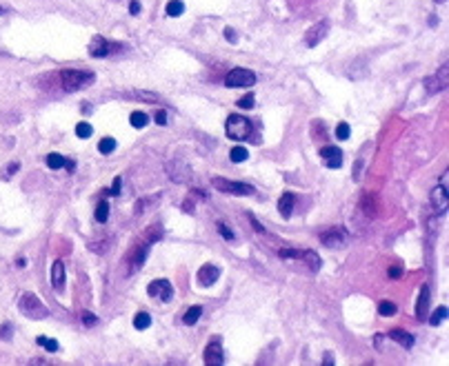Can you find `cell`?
<instances>
[{
  "instance_id": "6da1fadb",
  "label": "cell",
  "mask_w": 449,
  "mask_h": 366,
  "mask_svg": "<svg viewBox=\"0 0 449 366\" xmlns=\"http://www.w3.org/2000/svg\"><path fill=\"white\" fill-rule=\"evenodd\" d=\"M94 80H96V76H94L92 71H85V69H65V71H60V82H63V89L67 93L80 91V89L89 87Z\"/></svg>"
},
{
  "instance_id": "7a4b0ae2",
  "label": "cell",
  "mask_w": 449,
  "mask_h": 366,
  "mask_svg": "<svg viewBox=\"0 0 449 366\" xmlns=\"http://www.w3.org/2000/svg\"><path fill=\"white\" fill-rule=\"evenodd\" d=\"M18 308H20V313L29 320H44L49 315V308L38 300L36 293H22L20 300H18Z\"/></svg>"
},
{
  "instance_id": "3957f363",
  "label": "cell",
  "mask_w": 449,
  "mask_h": 366,
  "mask_svg": "<svg viewBox=\"0 0 449 366\" xmlns=\"http://www.w3.org/2000/svg\"><path fill=\"white\" fill-rule=\"evenodd\" d=\"M224 131L232 140H249L251 133H254V127L243 116H229L227 122H224Z\"/></svg>"
},
{
  "instance_id": "277c9868",
  "label": "cell",
  "mask_w": 449,
  "mask_h": 366,
  "mask_svg": "<svg viewBox=\"0 0 449 366\" xmlns=\"http://www.w3.org/2000/svg\"><path fill=\"white\" fill-rule=\"evenodd\" d=\"M211 184L218 191H224V193L232 195H254L256 189L247 182H234V180H224V178H211Z\"/></svg>"
},
{
  "instance_id": "5b68a950",
  "label": "cell",
  "mask_w": 449,
  "mask_h": 366,
  "mask_svg": "<svg viewBox=\"0 0 449 366\" xmlns=\"http://www.w3.org/2000/svg\"><path fill=\"white\" fill-rule=\"evenodd\" d=\"M165 173L173 180V182H178V184H187L189 180H192V169H189V165H187V162H183V160L165 162Z\"/></svg>"
},
{
  "instance_id": "8992f818",
  "label": "cell",
  "mask_w": 449,
  "mask_h": 366,
  "mask_svg": "<svg viewBox=\"0 0 449 366\" xmlns=\"http://www.w3.org/2000/svg\"><path fill=\"white\" fill-rule=\"evenodd\" d=\"M254 82H256V73L251 69H243V67H236L224 78L227 87H251Z\"/></svg>"
},
{
  "instance_id": "52a82bcc",
  "label": "cell",
  "mask_w": 449,
  "mask_h": 366,
  "mask_svg": "<svg viewBox=\"0 0 449 366\" xmlns=\"http://www.w3.org/2000/svg\"><path fill=\"white\" fill-rule=\"evenodd\" d=\"M449 87V65H442L438 73L425 78V91L427 93H440Z\"/></svg>"
},
{
  "instance_id": "ba28073f",
  "label": "cell",
  "mask_w": 449,
  "mask_h": 366,
  "mask_svg": "<svg viewBox=\"0 0 449 366\" xmlns=\"http://www.w3.org/2000/svg\"><path fill=\"white\" fill-rule=\"evenodd\" d=\"M329 33V20H318L313 27H309L305 33V44L307 47H316L321 40H325V36Z\"/></svg>"
},
{
  "instance_id": "9c48e42d",
  "label": "cell",
  "mask_w": 449,
  "mask_h": 366,
  "mask_svg": "<svg viewBox=\"0 0 449 366\" xmlns=\"http://www.w3.org/2000/svg\"><path fill=\"white\" fill-rule=\"evenodd\" d=\"M218 278H220V269L214 267V264H203V267L198 269V275H196V282H198V286H211L218 282Z\"/></svg>"
},
{
  "instance_id": "30bf717a",
  "label": "cell",
  "mask_w": 449,
  "mask_h": 366,
  "mask_svg": "<svg viewBox=\"0 0 449 366\" xmlns=\"http://www.w3.org/2000/svg\"><path fill=\"white\" fill-rule=\"evenodd\" d=\"M147 293L151 297H160L162 302H169L173 297V289L167 280H154V282L147 286Z\"/></svg>"
},
{
  "instance_id": "8fae6325",
  "label": "cell",
  "mask_w": 449,
  "mask_h": 366,
  "mask_svg": "<svg viewBox=\"0 0 449 366\" xmlns=\"http://www.w3.org/2000/svg\"><path fill=\"white\" fill-rule=\"evenodd\" d=\"M203 359H205V364H222V362H224V353H222V346H220V337H214V340L207 344L205 353H203Z\"/></svg>"
},
{
  "instance_id": "7c38bea8",
  "label": "cell",
  "mask_w": 449,
  "mask_h": 366,
  "mask_svg": "<svg viewBox=\"0 0 449 366\" xmlns=\"http://www.w3.org/2000/svg\"><path fill=\"white\" fill-rule=\"evenodd\" d=\"M321 242L325 246H329V249H340L347 242V233L342 229H329L325 233H321Z\"/></svg>"
},
{
  "instance_id": "4fadbf2b",
  "label": "cell",
  "mask_w": 449,
  "mask_h": 366,
  "mask_svg": "<svg viewBox=\"0 0 449 366\" xmlns=\"http://www.w3.org/2000/svg\"><path fill=\"white\" fill-rule=\"evenodd\" d=\"M147 253H149V244H147V242H136L133 249L127 253V260H129V264H131V269H140V267H143Z\"/></svg>"
},
{
  "instance_id": "5bb4252c",
  "label": "cell",
  "mask_w": 449,
  "mask_h": 366,
  "mask_svg": "<svg viewBox=\"0 0 449 366\" xmlns=\"http://www.w3.org/2000/svg\"><path fill=\"white\" fill-rule=\"evenodd\" d=\"M449 204V195H447V189L445 184H438L434 191H431V206H434L436 216H440V213H445Z\"/></svg>"
},
{
  "instance_id": "9a60e30c",
  "label": "cell",
  "mask_w": 449,
  "mask_h": 366,
  "mask_svg": "<svg viewBox=\"0 0 449 366\" xmlns=\"http://www.w3.org/2000/svg\"><path fill=\"white\" fill-rule=\"evenodd\" d=\"M89 54H92L94 58H107L111 54V42L105 40L103 36H94L92 42H89Z\"/></svg>"
},
{
  "instance_id": "2e32d148",
  "label": "cell",
  "mask_w": 449,
  "mask_h": 366,
  "mask_svg": "<svg viewBox=\"0 0 449 366\" xmlns=\"http://www.w3.org/2000/svg\"><path fill=\"white\" fill-rule=\"evenodd\" d=\"M321 158L325 160V165H327L329 169H338L342 165V151L338 149V146H323Z\"/></svg>"
},
{
  "instance_id": "e0dca14e",
  "label": "cell",
  "mask_w": 449,
  "mask_h": 366,
  "mask_svg": "<svg viewBox=\"0 0 449 366\" xmlns=\"http://www.w3.org/2000/svg\"><path fill=\"white\" fill-rule=\"evenodd\" d=\"M294 204H296V195L287 191V193H283V195H280V200H278V213L285 220H289L291 213H294Z\"/></svg>"
},
{
  "instance_id": "ac0fdd59",
  "label": "cell",
  "mask_w": 449,
  "mask_h": 366,
  "mask_svg": "<svg viewBox=\"0 0 449 366\" xmlns=\"http://www.w3.org/2000/svg\"><path fill=\"white\" fill-rule=\"evenodd\" d=\"M427 311H429V286L423 284L420 295H418V302H416V318L425 320V318H427Z\"/></svg>"
},
{
  "instance_id": "d6986e66",
  "label": "cell",
  "mask_w": 449,
  "mask_h": 366,
  "mask_svg": "<svg viewBox=\"0 0 449 366\" xmlns=\"http://www.w3.org/2000/svg\"><path fill=\"white\" fill-rule=\"evenodd\" d=\"M52 286L56 291H63L65 286V264L60 260H56L52 264Z\"/></svg>"
},
{
  "instance_id": "ffe728a7",
  "label": "cell",
  "mask_w": 449,
  "mask_h": 366,
  "mask_svg": "<svg viewBox=\"0 0 449 366\" xmlns=\"http://www.w3.org/2000/svg\"><path fill=\"white\" fill-rule=\"evenodd\" d=\"M361 209L365 211L367 218H376L378 216V198L374 193H365L361 200Z\"/></svg>"
},
{
  "instance_id": "44dd1931",
  "label": "cell",
  "mask_w": 449,
  "mask_h": 366,
  "mask_svg": "<svg viewBox=\"0 0 449 366\" xmlns=\"http://www.w3.org/2000/svg\"><path fill=\"white\" fill-rule=\"evenodd\" d=\"M158 240H162V224L160 222H154L151 227H147L145 229V242L151 246V244H156Z\"/></svg>"
},
{
  "instance_id": "7402d4cb",
  "label": "cell",
  "mask_w": 449,
  "mask_h": 366,
  "mask_svg": "<svg viewBox=\"0 0 449 366\" xmlns=\"http://www.w3.org/2000/svg\"><path fill=\"white\" fill-rule=\"evenodd\" d=\"M389 337L391 340H396L400 346H405V348H412L414 346V335L412 333H407V331H400V329H394L389 333Z\"/></svg>"
},
{
  "instance_id": "603a6c76",
  "label": "cell",
  "mask_w": 449,
  "mask_h": 366,
  "mask_svg": "<svg viewBox=\"0 0 449 366\" xmlns=\"http://www.w3.org/2000/svg\"><path fill=\"white\" fill-rule=\"evenodd\" d=\"M300 260L309 262V267H311V271H313V273H316L318 269H321V257H318V253H316V251H300Z\"/></svg>"
},
{
  "instance_id": "cb8c5ba5",
  "label": "cell",
  "mask_w": 449,
  "mask_h": 366,
  "mask_svg": "<svg viewBox=\"0 0 449 366\" xmlns=\"http://www.w3.org/2000/svg\"><path fill=\"white\" fill-rule=\"evenodd\" d=\"M129 122H131V127H133V129H143V127H147L149 116H147V114H143V111H133V114L129 116Z\"/></svg>"
},
{
  "instance_id": "d4e9b609",
  "label": "cell",
  "mask_w": 449,
  "mask_h": 366,
  "mask_svg": "<svg viewBox=\"0 0 449 366\" xmlns=\"http://www.w3.org/2000/svg\"><path fill=\"white\" fill-rule=\"evenodd\" d=\"M165 11H167V16H171V18H178V16H183V11H185L183 0H169V3H167V7H165Z\"/></svg>"
},
{
  "instance_id": "484cf974",
  "label": "cell",
  "mask_w": 449,
  "mask_h": 366,
  "mask_svg": "<svg viewBox=\"0 0 449 366\" xmlns=\"http://www.w3.org/2000/svg\"><path fill=\"white\" fill-rule=\"evenodd\" d=\"M149 324H151V315H149L147 311H140V313H136V318H133V326H136L138 331H145Z\"/></svg>"
},
{
  "instance_id": "4316f807",
  "label": "cell",
  "mask_w": 449,
  "mask_h": 366,
  "mask_svg": "<svg viewBox=\"0 0 449 366\" xmlns=\"http://www.w3.org/2000/svg\"><path fill=\"white\" fill-rule=\"evenodd\" d=\"M200 313H203V306H192L187 313H185V318H183V322L187 324V326H194L196 322H198V318H200Z\"/></svg>"
},
{
  "instance_id": "83f0119b",
  "label": "cell",
  "mask_w": 449,
  "mask_h": 366,
  "mask_svg": "<svg viewBox=\"0 0 449 366\" xmlns=\"http://www.w3.org/2000/svg\"><path fill=\"white\" fill-rule=\"evenodd\" d=\"M156 200H160V195H158V193H156V195H149V198H140V200L136 202V216L145 213V209H149L151 202H156Z\"/></svg>"
},
{
  "instance_id": "f1b7e54d",
  "label": "cell",
  "mask_w": 449,
  "mask_h": 366,
  "mask_svg": "<svg viewBox=\"0 0 449 366\" xmlns=\"http://www.w3.org/2000/svg\"><path fill=\"white\" fill-rule=\"evenodd\" d=\"M229 158H232V162H245L247 158H249V151H247L245 146H234V149L229 151Z\"/></svg>"
},
{
  "instance_id": "f546056e",
  "label": "cell",
  "mask_w": 449,
  "mask_h": 366,
  "mask_svg": "<svg viewBox=\"0 0 449 366\" xmlns=\"http://www.w3.org/2000/svg\"><path fill=\"white\" fill-rule=\"evenodd\" d=\"M107 218H109V202H98V206H96V222H107Z\"/></svg>"
},
{
  "instance_id": "4dcf8cb0",
  "label": "cell",
  "mask_w": 449,
  "mask_h": 366,
  "mask_svg": "<svg viewBox=\"0 0 449 366\" xmlns=\"http://www.w3.org/2000/svg\"><path fill=\"white\" fill-rule=\"evenodd\" d=\"M398 311V306L394 302H389V300H385V302H380L378 304V313L383 315V318H391V315H394Z\"/></svg>"
},
{
  "instance_id": "1f68e13d",
  "label": "cell",
  "mask_w": 449,
  "mask_h": 366,
  "mask_svg": "<svg viewBox=\"0 0 449 366\" xmlns=\"http://www.w3.org/2000/svg\"><path fill=\"white\" fill-rule=\"evenodd\" d=\"M114 149H116V140H114V138H109V136H107V138H103V140L98 142V151H100L103 155H109Z\"/></svg>"
},
{
  "instance_id": "d6a6232c",
  "label": "cell",
  "mask_w": 449,
  "mask_h": 366,
  "mask_svg": "<svg viewBox=\"0 0 449 366\" xmlns=\"http://www.w3.org/2000/svg\"><path fill=\"white\" fill-rule=\"evenodd\" d=\"M36 342H38V344H40V346L47 348L49 353H56V351H58V348H60L58 342L52 340V337H44V335H38V340H36Z\"/></svg>"
},
{
  "instance_id": "836d02e7",
  "label": "cell",
  "mask_w": 449,
  "mask_h": 366,
  "mask_svg": "<svg viewBox=\"0 0 449 366\" xmlns=\"http://www.w3.org/2000/svg\"><path fill=\"white\" fill-rule=\"evenodd\" d=\"M47 167H49V169H56V171H58V169H63V167H65V158L60 155V153H49V155H47Z\"/></svg>"
},
{
  "instance_id": "e575fe53",
  "label": "cell",
  "mask_w": 449,
  "mask_h": 366,
  "mask_svg": "<svg viewBox=\"0 0 449 366\" xmlns=\"http://www.w3.org/2000/svg\"><path fill=\"white\" fill-rule=\"evenodd\" d=\"M94 133V129H92V125L89 122H78L76 125V136L78 138H82V140H87L89 136Z\"/></svg>"
},
{
  "instance_id": "d590c367",
  "label": "cell",
  "mask_w": 449,
  "mask_h": 366,
  "mask_svg": "<svg viewBox=\"0 0 449 366\" xmlns=\"http://www.w3.org/2000/svg\"><path fill=\"white\" fill-rule=\"evenodd\" d=\"M127 95H138L136 100H145V102H158V93H151V91H129Z\"/></svg>"
},
{
  "instance_id": "8d00e7d4",
  "label": "cell",
  "mask_w": 449,
  "mask_h": 366,
  "mask_svg": "<svg viewBox=\"0 0 449 366\" xmlns=\"http://www.w3.org/2000/svg\"><path fill=\"white\" fill-rule=\"evenodd\" d=\"M447 315H449L447 306H438V308H436V311H434V315H431V318H429V322L434 324V326H438V324L442 322V320L447 318Z\"/></svg>"
},
{
  "instance_id": "74e56055",
  "label": "cell",
  "mask_w": 449,
  "mask_h": 366,
  "mask_svg": "<svg viewBox=\"0 0 449 366\" xmlns=\"http://www.w3.org/2000/svg\"><path fill=\"white\" fill-rule=\"evenodd\" d=\"M236 104H238V109H254V104H256L254 93H247V95H243V98H240Z\"/></svg>"
},
{
  "instance_id": "f35d334b",
  "label": "cell",
  "mask_w": 449,
  "mask_h": 366,
  "mask_svg": "<svg viewBox=\"0 0 449 366\" xmlns=\"http://www.w3.org/2000/svg\"><path fill=\"white\" fill-rule=\"evenodd\" d=\"M349 136H351L349 125H347V122H340V125L336 127V138H338V140H347Z\"/></svg>"
},
{
  "instance_id": "ab89813d",
  "label": "cell",
  "mask_w": 449,
  "mask_h": 366,
  "mask_svg": "<svg viewBox=\"0 0 449 366\" xmlns=\"http://www.w3.org/2000/svg\"><path fill=\"white\" fill-rule=\"evenodd\" d=\"M216 227H218V233H220V235H222V238L227 240V242H234V240H236V235H234L232 231L227 229V224H224V222H216Z\"/></svg>"
},
{
  "instance_id": "60d3db41",
  "label": "cell",
  "mask_w": 449,
  "mask_h": 366,
  "mask_svg": "<svg viewBox=\"0 0 449 366\" xmlns=\"http://www.w3.org/2000/svg\"><path fill=\"white\" fill-rule=\"evenodd\" d=\"M278 255L283 257V260H296V257H300V251L298 249H280Z\"/></svg>"
},
{
  "instance_id": "b9f144b4",
  "label": "cell",
  "mask_w": 449,
  "mask_h": 366,
  "mask_svg": "<svg viewBox=\"0 0 449 366\" xmlns=\"http://www.w3.org/2000/svg\"><path fill=\"white\" fill-rule=\"evenodd\" d=\"M154 120H156V125H160V127L167 125V111H162V109L156 111V114H154Z\"/></svg>"
},
{
  "instance_id": "7bdbcfd3",
  "label": "cell",
  "mask_w": 449,
  "mask_h": 366,
  "mask_svg": "<svg viewBox=\"0 0 449 366\" xmlns=\"http://www.w3.org/2000/svg\"><path fill=\"white\" fill-rule=\"evenodd\" d=\"M16 171H18V162H11V165H7V171H3V178H5V180H9Z\"/></svg>"
},
{
  "instance_id": "ee69618b",
  "label": "cell",
  "mask_w": 449,
  "mask_h": 366,
  "mask_svg": "<svg viewBox=\"0 0 449 366\" xmlns=\"http://www.w3.org/2000/svg\"><path fill=\"white\" fill-rule=\"evenodd\" d=\"M247 218H249V222H251V227H254V229L258 231V233H265V227H262V224H260V222H258V220H256L254 216H251V213H247Z\"/></svg>"
},
{
  "instance_id": "f6af8a7d",
  "label": "cell",
  "mask_w": 449,
  "mask_h": 366,
  "mask_svg": "<svg viewBox=\"0 0 449 366\" xmlns=\"http://www.w3.org/2000/svg\"><path fill=\"white\" fill-rule=\"evenodd\" d=\"M14 326L11 324H3V329H0V337H5V340H11V333H14Z\"/></svg>"
},
{
  "instance_id": "bcb514c9",
  "label": "cell",
  "mask_w": 449,
  "mask_h": 366,
  "mask_svg": "<svg viewBox=\"0 0 449 366\" xmlns=\"http://www.w3.org/2000/svg\"><path fill=\"white\" fill-rule=\"evenodd\" d=\"M389 278L391 280L402 278V267H389Z\"/></svg>"
},
{
  "instance_id": "7dc6e473",
  "label": "cell",
  "mask_w": 449,
  "mask_h": 366,
  "mask_svg": "<svg viewBox=\"0 0 449 366\" xmlns=\"http://www.w3.org/2000/svg\"><path fill=\"white\" fill-rule=\"evenodd\" d=\"M361 171H363V162L356 160V162H353V180H356V182L361 180Z\"/></svg>"
},
{
  "instance_id": "c3c4849f",
  "label": "cell",
  "mask_w": 449,
  "mask_h": 366,
  "mask_svg": "<svg viewBox=\"0 0 449 366\" xmlns=\"http://www.w3.org/2000/svg\"><path fill=\"white\" fill-rule=\"evenodd\" d=\"M82 322H85L87 326H94L98 322V318H96V315H92V313H85V315H82Z\"/></svg>"
},
{
  "instance_id": "681fc988",
  "label": "cell",
  "mask_w": 449,
  "mask_h": 366,
  "mask_svg": "<svg viewBox=\"0 0 449 366\" xmlns=\"http://www.w3.org/2000/svg\"><path fill=\"white\" fill-rule=\"evenodd\" d=\"M129 14H131V16L140 14V3H138V0H131V3H129Z\"/></svg>"
},
{
  "instance_id": "f907efd6",
  "label": "cell",
  "mask_w": 449,
  "mask_h": 366,
  "mask_svg": "<svg viewBox=\"0 0 449 366\" xmlns=\"http://www.w3.org/2000/svg\"><path fill=\"white\" fill-rule=\"evenodd\" d=\"M224 38H227L229 42H236V40H238V36H236V31L232 29V27H227V29H224Z\"/></svg>"
},
{
  "instance_id": "816d5d0a",
  "label": "cell",
  "mask_w": 449,
  "mask_h": 366,
  "mask_svg": "<svg viewBox=\"0 0 449 366\" xmlns=\"http://www.w3.org/2000/svg\"><path fill=\"white\" fill-rule=\"evenodd\" d=\"M120 182H122L120 178H116V180H114V187L109 189V193H111V195H118V193H120Z\"/></svg>"
},
{
  "instance_id": "f5cc1de1",
  "label": "cell",
  "mask_w": 449,
  "mask_h": 366,
  "mask_svg": "<svg viewBox=\"0 0 449 366\" xmlns=\"http://www.w3.org/2000/svg\"><path fill=\"white\" fill-rule=\"evenodd\" d=\"M183 209L187 211V213H194V202H192V200H185V202H183Z\"/></svg>"
},
{
  "instance_id": "db71d44e",
  "label": "cell",
  "mask_w": 449,
  "mask_h": 366,
  "mask_svg": "<svg viewBox=\"0 0 449 366\" xmlns=\"http://www.w3.org/2000/svg\"><path fill=\"white\" fill-rule=\"evenodd\" d=\"M65 167H67V171H76V162L74 160H65Z\"/></svg>"
},
{
  "instance_id": "11a10c76",
  "label": "cell",
  "mask_w": 449,
  "mask_h": 366,
  "mask_svg": "<svg viewBox=\"0 0 449 366\" xmlns=\"http://www.w3.org/2000/svg\"><path fill=\"white\" fill-rule=\"evenodd\" d=\"M323 359H325L327 364H334V355H332V353H325V357H323Z\"/></svg>"
},
{
  "instance_id": "9f6ffc18",
  "label": "cell",
  "mask_w": 449,
  "mask_h": 366,
  "mask_svg": "<svg viewBox=\"0 0 449 366\" xmlns=\"http://www.w3.org/2000/svg\"><path fill=\"white\" fill-rule=\"evenodd\" d=\"M16 264H18V267H25L27 260H25V257H18V260H16Z\"/></svg>"
},
{
  "instance_id": "6f0895ef",
  "label": "cell",
  "mask_w": 449,
  "mask_h": 366,
  "mask_svg": "<svg viewBox=\"0 0 449 366\" xmlns=\"http://www.w3.org/2000/svg\"><path fill=\"white\" fill-rule=\"evenodd\" d=\"M3 14H5V7H0V16H3Z\"/></svg>"
},
{
  "instance_id": "680465c9",
  "label": "cell",
  "mask_w": 449,
  "mask_h": 366,
  "mask_svg": "<svg viewBox=\"0 0 449 366\" xmlns=\"http://www.w3.org/2000/svg\"><path fill=\"white\" fill-rule=\"evenodd\" d=\"M436 3H445V0H436Z\"/></svg>"
}]
</instances>
